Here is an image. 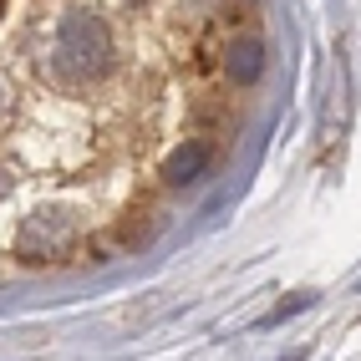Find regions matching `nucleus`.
Returning a JSON list of instances; mask_svg holds the SVG:
<instances>
[{"label": "nucleus", "mask_w": 361, "mask_h": 361, "mask_svg": "<svg viewBox=\"0 0 361 361\" xmlns=\"http://www.w3.org/2000/svg\"><path fill=\"white\" fill-rule=\"evenodd\" d=\"M112 61V36L102 26V16H92V11H77V16H66L61 20V31H56V46H51V71L61 82H97L102 71Z\"/></svg>", "instance_id": "obj_1"}, {"label": "nucleus", "mask_w": 361, "mask_h": 361, "mask_svg": "<svg viewBox=\"0 0 361 361\" xmlns=\"http://www.w3.org/2000/svg\"><path fill=\"white\" fill-rule=\"evenodd\" d=\"M77 245V219L61 209H36L16 234V255L26 264H56L61 255H71Z\"/></svg>", "instance_id": "obj_2"}, {"label": "nucleus", "mask_w": 361, "mask_h": 361, "mask_svg": "<svg viewBox=\"0 0 361 361\" xmlns=\"http://www.w3.org/2000/svg\"><path fill=\"white\" fill-rule=\"evenodd\" d=\"M224 71L239 82V87H250V82H259L264 77V41H255V36H239L229 51H224Z\"/></svg>", "instance_id": "obj_3"}, {"label": "nucleus", "mask_w": 361, "mask_h": 361, "mask_svg": "<svg viewBox=\"0 0 361 361\" xmlns=\"http://www.w3.org/2000/svg\"><path fill=\"white\" fill-rule=\"evenodd\" d=\"M204 168H209V142H183V148L163 163V178L173 183V188H183V183L204 178Z\"/></svg>", "instance_id": "obj_4"}, {"label": "nucleus", "mask_w": 361, "mask_h": 361, "mask_svg": "<svg viewBox=\"0 0 361 361\" xmlns=\"http://www.w3.org/2000/svg\"><path fill=\"white\" fill-rule=\"evenodd\" d=\"M11 117V87H6V77H0V123Z\"/></svg>", "instance_id": "obj_5"}, {"label": "nucleus", "mask_w": 361, "mask_h": 361, "mask_svg": "<svg viewBox=\"0 0 361 361\" xmlns=\"http://www.w3.org/2000/svg\"><path fill=\"white\" fill-rule=\"evenodd\" d=\"M11 194V178H6V168H0V199H6Z\"/></svg>", "instance_id": "obj_6"}, {"label": "nucleus", "mask_w": 361, "mask_h": 361, "mask_svg": "<svg viewBox=\"0 0 361 361\" xmlns=\"http://www.w3.org/2000/svg\"><path fill=\"white\" fill-rule=\"evenodd\" d=\"M0 6H6V0H0Z\"/></svg>", "instance_id": "obj_7"}]
</instances>
